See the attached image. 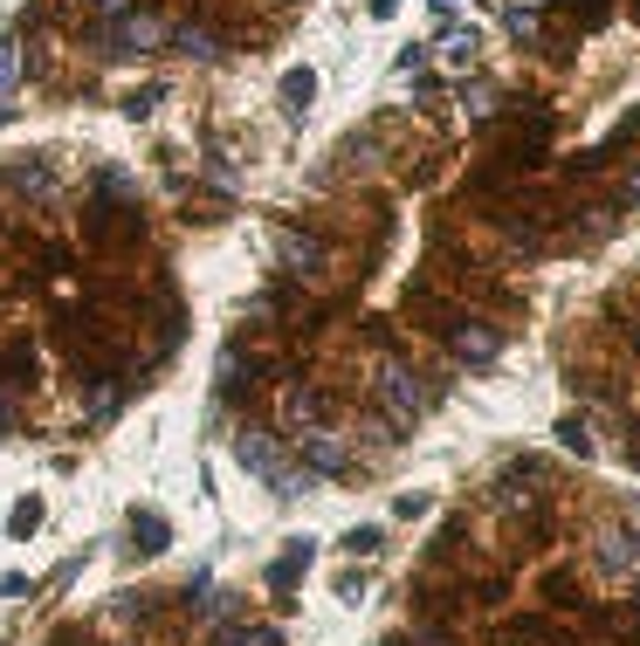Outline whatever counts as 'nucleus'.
<instances>
[{
	"label": "nucleus",
	"mask_w": 640,
	"mask_h": 646,
	"mask_svg": "<svg viewBox=\"0 0 640 646\" xmlns=\"http://www.w3.org/2000/svg\"><path fill=\"white\" fill-rule=\"evenodd\" d=\"M235 454H242V468L255 481L276 488V496H303V488H311V468H290V454H283V441H276L269 427H242L235 433Z\"/></svg>",
	"instance_id": "obj_1"
},
{
	"label": "nucleus",
	"mask_w": 640,
	"mask_h": 646,
	"mask_svg": "<svg viewBox=\"0 0 640 646\" xmlns=\"http://www.w3.org/2000/svg\"><path fill=\"white\" fill-rule=\"evenodd\" d=\"M372 393H379V406H386L393 420H420V412H427V385H420L414 365H400V358H386V365H379Z\"/></svg>",
	"instance_id": "obj_2"
},
{
	"label": "nucleus",
	"mask_w": 640,
	"mask_h": 646,
	"mask_svg": "<svg viewBox=\"0 0 640 646\" xmlns=\"http://www.w3.org/2000/svg\"><path fill=\"white\" fill-rule=\"evenodd\" d=\"M159 42H166V21H159V14H145V8L104 21V48H117V56H151Z\"/></svg>",
	"instance_id": "obj_3"
},
{
	"label": "nucleus",
	"mask_w": 640,
	"mask_h": 646,
	"mask_svg": "<svg viewBox=\"0 0 640 646\" xmlns=\"http://www.w3.org/2000/svg\"><path fill=\"white\" fill-rule=\"evenodd\" d=\"M441 330H448V351L462 358V365H496V351H503V330H496V324L454 317V324H441Z\"/></svg>",
	"instance_id": "obj_4"
},
{
	"label": "nucleus",
	"mask_w": 640,
	"mask_h": 646,
	"mask_svg": "<svg viewBox=\"0 0 640 646\" xmlns=\"http://www.w3.org/2000/svg\"><path fill=\"white\" fill-rule=\"evenodd\" d=\"M296 454H303V468H311V475H345L351 468L345 433H330V427H296Z\"/></svg>",
	"instance_id": "obj_5"
},
{
	"label": "nucleus",
	"mask_w": 640,
	"mask_h": 646,
	"mask_svg": "<svg viewBox=\"0 0 640 646\" xmlns=\"http://www.w3.org/2000/svg\"><path fill=\"white\" fill-rule=\"evenodd\" d=\"M90 235L97 241H132L138 235V214H132V200H104V193H97V206H90Z\"/></svg>",
	"instance_id": "obj_6"
},
{
	"label": "nucleus",
	"mask_w": 640,
	"mask_h": 646,
	"mask_svg": "<svg viewBox=\"0 0 640 646\" xmlns=\"http://www.w3.org/2000/svg\"><path fill=\"white\" fill-rule=\"evenodd\" d=\"M276 262H283L290 275H317V262H324V248H317L311 235H296V227H283V235H276Z\"/></svg>",
	"instance_id": "obj_7"
},
{
	"label": "nucleus",
	"mask_w": 640,
	"mask_h": 646,
	"mask_svg": "<svg viewBox=\"0 0 640 646\" xmlns=\"http://www.w3.org/2000/svg\"><path fill=\"white\" fill-rule=\"evenodd\" d=\"M8 186L29 193V200H48V193H56V159H14L8 166Z\"/></svg>",
	"instance_id": "obj_8"
},
{
	"label": "nucleus",
	"mask_w": 640,
	"mask_h": 646,
	"mask_svg": "<svg viewBox=\"0 0 640 646\" xmlns=\"http://www.w3.org/2000/svg\"><path fill=\"white\" fill-rule=\"evenodd\" d=\"M311 557H317V544H311V536H296V544L269 564V585H276V591H296V585H303V571H311Z\"/></svg>",
	"instance_id": "obj_9"
},
{
	"label": "nucleus",
	"mask_w": 640,
	"mask_h": 646,
	"mask_svg": "<svg viewBox=\"0 0 640 646\" xmlns=\"http://www.w3.org/2000/svg\"><path fill=\"white\" fill-rule=\"evenodd\" d=\"M599 564H606L613 578H620V571H633V564H640V536H633L627 523H613V530L599 536Z\"/></svg>",
	"instance_id": "obj_10"
},
{
	"label": "nucleus",
	"mask_w": 640,
	"mask_h": 646,
	"mask_svg": "<svg viewBox=\"0 0 640 646\" xmlns=\"http://www.w3.org/2000/svg\"><path fill=\"white\" fill-rule=\"evenodd\" d=\"M214 646H283V633H269V626H242V619H227V626L214 633Z\"/></svg>",
	"instance_id": "obj_11"
},
{
	"label": "nucleus",
	"mask_w": 640,
	"mask_h": 646,
	"mask_svg": "<svg viewBox=\"0 0 640 646\" xmlns=\"http://www.w3.org/2000/svg\"><path fill=\"white\" fill-rule=\"evenodd\" d=\"M193 612H200V619H214V626H227V619H235V599L200 578V585H193Z\"/></svg>",
	"instance_id": "obj_12"
},
{
	"label": "nucleus",
	"mask_w": 640,
	"mask_h": 646,
	"mask_svg": "<svg viewBox=\"0 0 640 646\" xmlns=\"http://www.w3.org/2000/svg\"><path fill=\"white\" fill-rule=\"evenodd\" d=\"M132 551H138V557L166 551V523H159V515H151V509H138V515H132Z\"/></svg>",
	"instance_id": "obj_13"
},
{
	"label": "nucleus",
	"mask_w": 640,
	"mask_h": 646,
	"mask_svg": "<svg viewBox=\"0 0 640 646\" xmlns=\"http://www.w3.org/2000/svg\"><path fill=\"white\" fill-rule=\"evenodd\" d=\"M242 385H248V358H242V344H227L221 351V399H242Z\"/></svg>",
	"instance_id": "obj_14"
},
{
	"label": "nucleus",
	"mask_w": 640,
	"mask_h": 646,
	"mask_svg": "<svg viewBox=\"0 0 640 646\" xmlns=\"http://www.w3.org/2000/svg\"><path fill=\"white\" fill-rule=\"evenodd\" d=\"M179 48H187L193 63H214V56H221V42H214V29H200V21H187V29H179Z\"/></svg>",
	"instance_id": "obj_15"
},
{
	"label": "nucleus",
	"mask_w": 640,
	"mask_h": 646,
	"mask_svg": "<svg viewBox=\"0 0 640 646\" xmlns=\"http://www.w3.org/2000/svg\"><path fill=\"white\" fill-rule=\"evenodd\" d=\"M317 412H324V393H317V385L290 393V427H317Z\"/></svg>",
	"instance_id": "obj_16"
},
{
	"label": "nucleus",
	"mask_w": 640,
	"mask_h": 646,
	"mask_svg": "<svg viewBox=\"0 0 640 646\" xmlns=\"http://www.w3.org/2000/svg\"><path fill=\"white\" fill-rule=\"evenodd\" d=\"M311 97H317V69H290L283 76V103H290V111H303Z\"/></svg>",
	"instance_id": "obj_17"
},
{
	"label": "nucleus",
	"mask_w": 640,
	"mask_h": 646,
	"mask_svg": "<svg viewBox=\"0 0 640 646\" xmlns=\"http://www.w3.org/2000/svg\"><path fill=\"white\" fill-rule=\"evenodd\" d=\"M35 523H42V496H21L8 515V536H35Z\"/></svg>",
	"instance_id": "obj_18"
},
{
	"label": "nucleus",
	"mask_w": 640,
	"mask_h": 646,
	"mask_svg": "<svg viewBox=\"0 0 640 646\" xmlns=\"http://www.w3.org/2000/svg\"><path fill=\"white\" fill-rule=\"evenodd\" d=\"M21 83V42H8V35H0V97H8Z\"/></svg>",
	"instance_id": "obj_19"
},
{
	"label": "nucleus",
	"mask_w": 640,
	"mask_h": 646,
	"mask_svg": "<svg viewBox=\"0 0 640 646\" xmlns=\"http://www.w3.org/2000/svg\"><path fill=\"white\" fill-rule=\"evenodd\" d=\"M558 447H565V454H593V433H585V420H558Z\"/></svg>",
	"instance_id": "obj_20"
},
{
	"label": "nucleus",
	"mask_w": 640,
	"mask_h": 646,
	"mask_svg": "<svg viewBox=\"0 0 640 646\" xmlns=\"http://www.w3.org/2000/svg\"><path fill=\"white\" fill-rule=\"evenodd\" d=\"M345 551H358V557L379 551V530H351V536H345Z\"/></svg>",
	"instance_id": "obj_21"
},
{
	"label": "nucleus",
	"mask_w": 640,
	"mask_h": 646,
	"mask_svg": "<svg viewBox=\"0 0 640 646\" xmlns=\"http://www.w3.org/2000/svg\"><path fill=\"white\" fill-rule=\"evenodd\" d=\"M151 103H159V90H138L132 103H124V117H151Z\"/></svg>",
	"instance_id": "obj_22"
},
{
	"label": "nucleus",
	"mask_w": 640,
	"mask_h": 646,
	"mask_svg": "<svg viewBox=\"0 0 640 646\" xmlns=\"http://www.w3.org/2000/svg\"><path fill=\"white\" fill-rule=\"evenodd\" d=\"M90 8L104 14V21H117V14H132V0H90Z\"/></svg>",
	"instance_id": "obj_23"
},
{
	"label": "nucleus",
	"mask_w": 640,
	"mask_h": 646,
	"mask_svg": "<svg viewBox=\"0 0 640 646\" xmlns=\"http://www.w3.org/2000/svg\"><path fill=\"white\" fill-rule=\"evenodd\" d=\"M14 427V406H8V393H0V433H8Z\"/></svg>",
	"instance_id": "obj_24"
},
{
	"label": "nucleus",
	"mask_w": 640,
	"mask_h": 646,
	"mask_svg": "<svg viewBox=\"0 0 640 646\" xmlns=\"http://www.w3.org/2000/svg\"><path fill=\"white\" fill-rule=\"evenodd\" d=\"M627 200H633V206H640V172H633V179H627Z\"/></svg>",
	"instance_id": "obj_25"
},
{
	"label": "nucleus",
	"mask_w": 640,
	"mask_h": 646,
	"mask_svg": "<svg viewBox=\"0 0 640 646\" xmlns=\"http://www.w3.org/2000/svg\"><path fill=\"white\" fill-rule=\"evenodd\" d=\"M400 8V0H372V14H393Z\"/></svg>",
	"instance_id": "obj_26"
},
{
	"label": "nucleus",
	"mask_w": 640,
	"mask_h": 646,
	"mask_svg": "<svg viewBox=\"0 0 640 646\" xmlns=\"http://www.w3.org/2000/svg\"><path fill=\"white\" fill-rule=\"evenodd\" d=\"M420 646H448V639H434V633H427V639H420Z\"/></svg>",
	"instance_id": "obj_27"
},
{
	"label": "nucleus",
	"mask_w": 640,
	"mask_h": 646,
	"mask_svg": "<svg viewBox=\"0 0 640 646\" xmlns=\"http://www.w3.org/2000/svg\"><path fill=\"white\" fill-rule=\"evenodd\" d=\"M386 646H406V639H386Z\"/></svg>",
	"instance_id": "obj_28"
}]
</instances>
